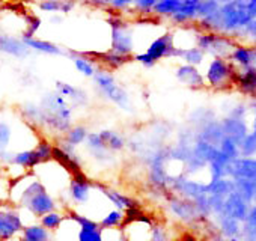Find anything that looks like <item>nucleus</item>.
I'll return each mask as SVG.
<instances>
[{"instance_id": "1", "label": "nucleus", "mask_w": 256, "mask_h": 241, "mask_svg": "<svg viewBox=\"0 0 256 241\" xmlns=\"http://www.w3.org/2000/svg\"><path fill=\"white\" fill-rule=\"evenodd\" d=\"M24 224L22 222L18 210L12 206L0 205V241H10L23 230Z\"/></svg>"}, {"instance_id": "2", "label": "nucleus", "mask_w": 256, "mask_h": 241, "mask_svg": "<svg viewBox=\"0 0 256 241\" xmlns=\"http://www.w3.org/2000/svg\"><path fill=\"white\" fill-rule=\"evenodd\" d=\"M112 52L128 56L133 52V34L125 23H112Z\"/></svg>"}, {"instance_id": "3", "label": "nucleus", "mask_w": 256, "mask_h": 241, "mask_svg": "<svg viewBox=\"0 0 256 241\" xmlns=\"http://www.w3.org/2000/svg\"><path fill=\"white\" fill-rule=\"evenodd\" d=\"M22 208L29 210L35 217L40 218L41 216H44V214L56 210V200L53 199V196L47 190H41L36 194H34L32 198H29L22 205Z\"/></svg>"}, {"instance_id": "4", "label": "nucleus", "mask_w": 256, "mask_h": 241, "mask_svg": "<svg viewBox=\"0 0 256 241\" xmlns=\"http://www.w3.org/2000/svg\"><path fill=\"white\" fill-rule=\"evenodd\" d=\"M154 62L160 60L162 58L170 56L175 53V47H174V38L172 35H163L160 38H157L156 41H152L150 44V47L145 52Z\"/></svg>"}, {"instance_id": "5", "label": "nucleus", "mask_w": 256, "mask_h": 241, "mask_svg": "<svg viewBox=\"0 0 256 241\" xmlns=\"http://www.w3.org/2000/svg\"><path fill=\"white\" fill-rule=\"evenodd\" d=\"M11 164L18 166V168H22V169H24V170H32V169H35L38 164H41V162H40V158H38L35 150L32 148V150H24V151L16 152V154L12 156Z\"/></svg>"}, {"instance_id": "6", "label": "nucleus", "mask_w": 256, "mask_h": 241, "mask_svg": "<svg viewBox=\"0 0 256 241\" xmlns=\"http://www.w3.org/2000/svg\"><path fill=\"white\" fill-rule=\"evenodd\" d=\"M229 77H230V70H229V66L223 60L217 59V60H214L211 64V66L208 70V80L214 86L224 83L226 80H229Z\"/></svg>"}, {"instance_id": "7", "label": "nucleus", "mask_w": 256, "mask_h": 241, "mask_svg": "<svg viewBox=\"0 0 256 241\" xmlns=\"http://www.w3.org/2000/svg\"><path fill=\"white\" fill-rule=\"evenodd\" d=\"M125 220V214L120 210H110L98 223L102 229H112V228H120Z\"/></svg>"}, {"instance_id": "8", "label": "nucleus", "mask_w": 256, "mask_h": 241, "mask_svg": "<svg viewBox=\"0 0 256 241\" xmlns=\"http://www.w3.org/2000/svg\"><path fill=\"white\" fill-rule=\"evenodd\" d=\"M65 220V214L59 212V211H50L44 216L40 217V224L44 226L47 230L53 232V230H58L59 226L62 224V222Z\"/></svg>"}, {"instance_id": "9", "label": "nucleus", "mask_w": 256, "mask_h": 241, "mask_svg": "<svg viewBox=\"0 0 256 241\" xmlns=\"http://www.w3.org/2000/svg\"><path fill=\"white\" fill-rule=\"evenodd\" d=\"M23 42H24L26 47L35 48V50H40V52H44V53H48V54L60 53V50L54 44L47 42V41H41V40H35V38H24Z\"/></svg>"}, {"instance_id": "10", "label": "nucleus", "mask_w": 256, "mask_h": 241, "mask_svg": "<svg viewBox=\"0 0 256 241\" xmlns=\"http://www.w3.org/2000/svg\"><path fill=\"white\" fill-rule=\"evenodd\" d=\"M24 42H18L8 36H0V50L11 53V54H23L24 53Z\"/></svg>"}, {"instance_id": "11", "label": "nucleus", "mask_w": 256, "mask_h": 241, "mask_svg": "<svg viewBox=\"0 0 256 241\" xmlns=\"http://www.w3.org/2000/svg\"><path fill=\"white\" fill-rule=\"evenodd\" d=\"M238 83L242 90L246 92H254L256 90V70L248 68L242 76L238 77Z\"/></svg>"}, {"instance_id": "12", "label": "nucleus", "mask_w": 256, "mask_h": 241, "mask_svg": "<svg viewBox=\"0 0 256 241\" xmlns=\"http://www.w3.org/2000/svg\"><path fill=\"white\" fill-rule=\"evenodd\" d=\"M178 77L184 83H187L190 86H194L196 83H202L200 76L198 74V71L193 66H182V68H180L178 70Z\"/></svg>"}, {"instance_id": "13", "label": "nucleus", "mask_w": 256, "mask_h": 241, "mask_svg": "<svg viewBox=\"0 0 256 241\" xmlns=\"http://www.w3.org/2000/svg\"><path fill=\"white\" fill-rule=\"evenodd\" d=\"M101 60H102L108 68H119V66H122V65L128 60V58H126V56H122V54H118V53H114V52H112V53L102 54V56H101Z\"/></svg>"}, {"instance_id": "14", "label": "nucleus", "mask_w": 256, "mask_h": 241, "mask_svg": "<svg viewBox=\"0 0 256 241\" xmlns=\"http://www.w3.org/2000/svg\"><path fill=\"white\" fill-rule=\"evenodd\" d=\"M74 64H76V68H77L80 72H83L84 76H94V74H95V66H94L92 62L88 60L86 58H77V59L74 60Z\"/></svg>"}, {"instance_id": "15", "label": "nucleus", "mask_w": 256, "mask_h": 241, "mask_svg": "<svg viewBox=\"0 0 256 241\" xmlns=\"http://www.w3.org/2000/svg\"><path fill=\"white\" fill-rule=\"evenodd\" d=\"M12 132L8 124L0 122V150H6L11 144Z\"/></svg>"}, {"instance_id": "16", "label": "nucleus", "mask_w": 256, "mask_h": 241, "mask_svg": "<svg viewBox=\"0 0 256 241\" xmlns=\"http://www.w3.org/2000/svg\"><path fill=\"white\" fill-rule=\"evenodd\" d=\"M68 144L70 145H78L80 142H83L86 139V132L82 128V127H77V128H71L68 132Z\"/></svg>"}, {"instance_id": "17", "label": "nucleus", "mask_w": 256, "mask_h": 241, "mask_svg": "<svg viewBox=\"0 0 256 241\" xmlns=\"http://www.w3.org/2000/svg\"><path fill=\"white\" fill-rule=\"evenodd\" d=\"M234 59L236 62H240L241 65H248L253 59L252 56V52L250 50H246V48H236L235 53H234Z\"/></svg>"}, {"instance_id": "18", "label": "nucleus", "mask_w": 256, "mask_h": 241, "mask_svg": "<svg viewBox=\"0 0 256 241\" xmlns=\"http://www.w3.org/2000/svg\"><path fill=\"white\" fill-rule=\"evenodd\" d=\"M136 60H138V62H140L144 66H148V68H150V66H152V65H156V62H154V60H152L146 53L136 54Z\"/></svg>"}, {"instance_id": "19", "label": "nucleus", "mask_w": 256, "mask_h": 241, "mask_svg": "<svg viewBox=\"0 0 256 241\" xmlns=\"http://www.w3.org/2000/svg\"><path fill=\"white\" fill-rule=\"evenodd\" d=\"M186 58H187V60H188V62H192V64H198V62H200V53H199L198 50H190V52L186 54Z\"/></svg>"}, {"instance_id": "20", "label": "nucleus", "mask_w": 256, "mask_h": 241, "mask_svg": "<svg viewBox=\"0 0 256 241\" xmlns=\"http://www.w3.org/2000/svg\"><path fill=\"white\" fill-rule=\"evenodd\" d=\"M156 2L157 0H139V6L140 8H151V6H156Z\"/></svg>"}]
</instances>
